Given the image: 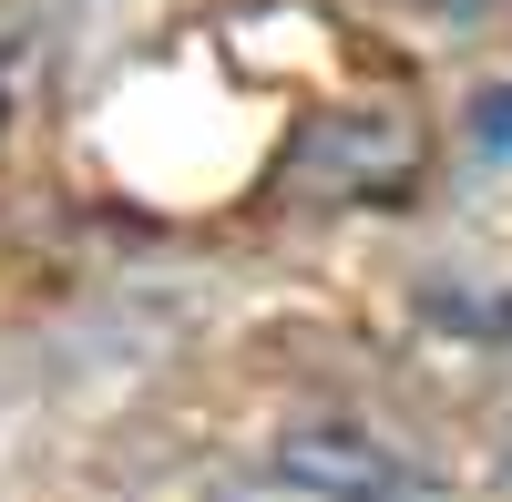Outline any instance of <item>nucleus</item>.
Listing matches in <instances>:
<instances>
[{
    "mask_svg": "<svg viewBox=\"0 0 512 502\" xmlns=\"http://www.w3.org/2000/svg\"><path fill=\"white\" fill-rule=\"evenodd\" d=\"M277 175L297 195H328V205H369V195H400L420 175V134L400 103H338V113H308Z\"/></svg>",
    "mask_w": 512,
    "mask_h": 502,
    "instance_id": "1",
    "label": "nucleus"
},
{
    "mask_svg": "<svg viewBox=\"0 0 512 502\" xmlns=\"http://www.w3.org/2000/svg\"><path fill=\"white\" fill-rule=\"evenodd\" d=\"M277 482L318 492V502H400V492H410V462H400L379 431L318 421V431H287V441H277Z\"/></svg>",
    "mask_w": 512,
    "mask_h": 502,
    "instance_id": "2",
    "label": "nucleus"
},
{
    "mask_svg": "<svg viewBox=\"0 0 512 502\" xmlns=\"http://www.w3.org/2000/svg\"><path fill=\"white\" fill-rule=\"evenodd\" d=\"M431 328L451 339H482V349H512V287H431Z\"/></svg>",
    "mask_w": 512,
    "mask_h": 502,
    "instance_id": "3",
    "label": "nucleus"
},
{
    "mask_svg": "<svg viewBox=\"0 0 512 502\" xmlns=\"http://www.w3.org/2000/svg\"><path fill=\"white\" fill-rule=\"evenodd\" d=\"M482 144H512V93H482Z\"/></svg>",
    "mask_w": 512,
    "mask_h": 502,
    "instance_id": "4",
    "label": "nucleus"
}]
</instances>
